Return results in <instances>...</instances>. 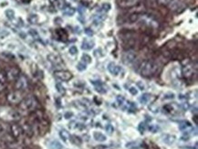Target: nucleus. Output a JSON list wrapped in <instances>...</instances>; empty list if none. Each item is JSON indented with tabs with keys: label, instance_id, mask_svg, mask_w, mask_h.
<instances>
[{
	"label": "nucleus",
	"instance_id": "obj_1",
	"mask_svg": "<svg viewBox=\"0 0 198 149\" xmlns=\"http://www.w3.org/2000/svg\"><path fill=\"white\" fill-rule=\"evenodd\" d=\"M158 66L153 61H144L141 66V74L144 77L153 76L157 71Z\"/></svg>",
	"mask_w": 198,
	"mask_h": 149
},
{
	"label": "nucleus",
	"instance_id": "obj_2",
	"mask_svg": "<svg viewBox=\"0 0 198 149\" xmlns=\"http://www.w3.org/2000/svg\"><path fill=\"white\" fill-rule=\"evenodd\" d=\"M37 107V102L33 96H28L19 103V110L22 112H31Z\"/></svg>",
	"mask_w": 198,
	"mask_h": 149
},
{
	"label": "nucleus",
	"instance_id": "obj_3",
	"mask_svg": "<svg viewBox=\"0 0 198 149\" xmlns=\"http://www.w3.org/2000/svg\"><path fill=\"white\" fill-rule=\"evenodd\" d=\"M7 99L8 101V103H12V104H18L23 100V97H22V94L20 93L19 91H16V92L9 93L7 94Z\"/></svg>",
	"mask_w": 198,
	"mask_h": 149
},
{
	"label": "nucleus",
	"instance_id": "obj_4",
	"mask_svg": "<svg viewBox=\"0 0 198 149\" xmlns=\"http://www.w3.org/2000/svg\"><path fill=\"white\" fill-rule=\"evenodd\" d=\"M54 76L61 82H68L72 79V74L67 71H54Z\"/></svg>",
	"mask_w": 198,
	"mask_h": 149
},
{
	"label": "nucleus",
	"instance_id": "obj_5",
	"mask_svg": "<svg viewBox=\"0 0 198 149\" xmlns=\"http://www.w3.org/2000/svg\"><path fill=\"white\" fill-rule=\"evenodd\" d=\"M135 59H136V54L134 52L128 51V52H125L123 56H122V61H123L124 64L130 65L135 61Z\"/></svg>",
	"mask_w": 198,
	"mask_h": 149
},
{
	"label": "nucleus",
	"instance_id": "obj_6",
	"mask_svg": "<svg viewBox=\"0 0 198 149\" xmlns=\"http://www.w3.org/2000/svg\"><path fill=\"white\" fill-rule=\"evenodd\" d=\"M16 89L18 90V91H21V90H24L28 86V81H26V79L25 76L21 75L18 76V78L17 79V82H16Z\"/></svg>",
	"mask_w": 198,
	"mask_h": 149
},
{
	"label": "nucleus",
	"instance_id": "obj_7",
	"mask_svg": "<svg viewBox=\"0 0 198 149\" xmlns=\"http://www.w3.org/2000/svg\"><path fill=\"white\" fill-rule=\"evenodd\" d=\"M7 79H8L9 81H14V80L18 79L19 76V70L17 67H12L6 73Z\"/></svg>",
	"mask_w": 198,
	"mask_h": 149
},
{
	"label": "nucleus",
	"instance_id": "obj_8",
	"mask_svg": "<svg viewBox=\"0 0 198 149\" xmlns=\"http://www.w3.org/2000/svg\"><path fill=\"white\" fill-rule=\"evenodd\" d=\"M10 131H11V134L15 138H18L23 133L22 127L18 124H13L10 127Z\"/></svg>",
	"mask_w": 198,
	"mask_h": 149
},
{
	"label": "nucleus",
	"instance_id": "obj_9",
	"mask_svg": "<svg viewBox=\"0 0 198 149\" xmlns=\"http://www.w3.org/2000/svg\"><path fill=\"white\" fill-rule=\"evenodd\" d=\"M108 71L111 74H112V75L117 76V75H119V73L121 71V66L117 65L116 63L111 62L108 65Z\"/></svg>",
	"mask_w": 198,
	"mask_h": 149
},
{
	"label": "nucleus",
	"instance_id": "obj_10",
	"mask_svg": "<svg viewBox=\"0 0 198 149\" xmlns=\"http://www.w3.org/2000/svg\"><path fill=\"white\" fill-rule=\"evenodd\" d=\"M94 45H95V43H94L93 40L85 39L82 41L81 49L84 50H92V48L94 47Z\"/></svg>",
	"mask_w": 198,
	"mask_h": 149
},
{
	"label": "nucleus",
	"instance_id": "obj_11",
	"mask_svg": "<svg viewBox=\"0 0 198 149\" xmlns=\"http://www.w3.org/2000/svg\"><path fill=\"white\" fill-rule=\"evenodd\" d=\"M47 60H49L52 64L54 65H60L62 62V60L60 56H58L56 54H50L47 55Z\"/></svg>",
	"mask_w": 198,
	"mask_h": 149
},
{
	"label": "nucleus",
	"instance_id": "obj_12",
	"mask_svg": "<svg viewBox=\"0 0 198 149\" xmlns=\"http://www.w3.org/2000/svg\"><path fill=\"white\" fill-rule=\"evenodd\" d=\"M162 139H163V142L164 144H166V145H168V146H171V145H173V144L175 142L176 137L174 135L166 134V135H164L162 136Z\"/></svg>",
	"mask_w": 198,
	"mask_h": 149
},
{
	"label": "nucleus",
	"instance_id": "obj_13",
	"mask_svg": "<svg viewBox=\"0 0 198 149\" xmlns=\"http://www.w3.org/2000/svg\"><path fill=\"white\" fill-rule=\"evenodd\" d=\"M56 35L58 39H60V41H66L68 39V33L64 29H58L56 30Z\"/></svg>",
	"mask_w": 198,
	"mask_h": 149
},
{
	"label": "nucleus",
	"instance_id": "obj_14",
	"mask_svg": "<svg viewBox=\"0 0 198 149\" xmlns=\"http://www.w3.org/2000/svg\"><path fill=\"white\" fill-rule=\"evenodd\" d=\"M182 72H183V75L185 78H189V77H191L193 75V74H194V69H193L191 66L187 65V66L183 68V71H182Z\"/></svg>",
	"mask_w": 198,
	"mask_h": 149
},
{
	"label": "nucleus",
	"instance_id": "obj_15",
	"mask_svg": "<svg viewBox=\"0 0 198 149\" xmlns=\"http://www.w3.org/2000/svg\"><path fill=\"white\" fill-rule=\"evenodd\" d=\"M58 135H60V139L64 142V143H68L69 138H71V135H69L68 132L65 129H62L60 131V133H58Z\"/></svg>",
	"mask_w": 198,
	"mask_h": 149
},
{
	"label": "nucleus",
	"instance_id": "obj_16",
	"mask_svg": "<svg viewBox=\"0 0 198 149\" xmlns=\"http://www.w3.org/2000/svg\"><path fill=\"white\" fill-rule=\"evenodd\" d=\"M179 129L181 131H188L192 129V125L187 121H181L179 122Z\"/></svg>",
	"mask_w": 198,
	"mask_h": 149
},
{
	"label": "nucleus",
	"instance_id": "obj_17",
	"mask_svg": "<svg viewBox=\"0 0 198 149\" xmlns=\"http://www.w3.org/2000/svg\"><path fill=\"white\" fill-rule=\"evenodd\" d=\"M93 137L96 141L98 142H104L107 140V137L100 132H94L93 133Z\"/></svg>",
	"mask_w": 198,
	"mask_h": 149
},
{
	"label": "nucleus",
	"instance_id": "obj_18",
	"mask_svg": "<svg viewBox=\"0 0 198 149\" xmlns=\"http://www.w3.org/2000/svg\"><path fill=\"white\" fill-rule=\"evenodd\" d=\"M75 12H76V9L71 7H66L65 8H63V11H62L63 15L68 16V17H71V16L75 14Z\"/></svg>",
	"mask_w": 198,
	"mask_h": 149
},
{
	"label": "nucleus",
	"instance_id": "obj_19",
	"mask_svg": "<svg viewBox=\"0 0 198 149\" xmlns=\"http://www.w3.org/2000/svg\"><path fill=\"white\" fill-rule=\"evenodd\" d=\"M138 0H121L120 5L122 7H132L137 3Z\"/></svg>",
	"mask_w": 198,
	"mask_h": 149
},
{
	"label": "nucleus",
	"instance_id": "obj_20",
	"mask_svg": "<svg viewBox=\"0 0 198 149\" xmlns=\"http://www.w3.org/2000/svg\"><path fill=\"white\" fill-rule=\"evenodd\" d=\"M150 99H151V94L149 93H143L142 96L140 97V99H139V101H140V103L142 104H146L148 103V102L150 101Z\"/></svg>",
	"mask_w": 198,
	"mask_h": 149
},
{
	"label": "nucleus",
	"instance_id": "obj_21",
	"mask_svg": "<svg viewBox=\"0 0 198 149\" xmlns=\"http://www.w3.org/2000/svg\"><path fill=\"white\" fill-rule=\"evenodd\" d=\"M163 109L166 111L167 114H173L174 112L175 111V103H173V104H166L163 107Z\"/></svg>",
	"mask_w": 198,
	"mask_h": 149
},
{
	"label": "nucleus",
	"instance_id": "obj_22",
	"mask_svg": "<svg viewBox=\"0 0 198 149\" xmlns=\"http://www.w3.org/2000/svg\"><path fill=\"white\" fill-rule=\"evenodd\" d=\"M81 61L83 63H85V64H90V63H92V57H90L89 54H86V53L81 56Z\"/></svg>",
	"mask_w": 198,
	"mask_h": 149
},
{
	"label": "nucleus",
	"instance_id": "obj_23",
	"mask_svg": "<svg viewBox=\"0 0 198 149\" xmlns=\"http://www.w3.org/2000/svg\"><path fill=\"white\" fill-rule=\"evenodd\" d=\"M50 148L51 149H63L61 144L60 142H58L57 140H54L50 143Z\"/></svg>",
	"mask_w": 198,
	"mask_h": 149
},
{
	"label": "nucleus",
	"instance_id": "obj_24",
	"mask_svg": "<svg viewBox=\"0 0 198 149\" xmlns=\"http://www.w3.org/2000/svg\"><path fill=\"white\" fill-rule=\"evenodd\" d=\"M56 89H57V91H58V93H60V94H65L66 93V89L64 88L63 85L61 83H60V82L56 83Z\"/></svg>",
	"mask_w": 198,
	"mask_h": 149
},
{
	"label": "nucleus",
	"instance_id": "obj_25",
	"mask_svg": "<svg viewBox=\"0 0 198 149\" xmlns=\"http://www.w3.org/2000/svg\"><path fill=\"white\" fill-rule=\"evenodd\" d=\"M5 14H6V17L9 19V20H13L15 18V12L14 10L12 9H7L6 10V12H5Z\"/></svg>",
	"mask_w": 198,
	"mask_h": 149
},
{
	"label": "nucleus",
	"instance_id": "obj_26",
	"mask_svg": "<svg viewBox=\"0 0 198 149\" xmlns=\"http://www.w3.org/2000/svg\"><path fill=\"white\" fill-rule=\"evenodd\" d=\"M37 20H39V18H37V16L35 14H32L28 17V21L31 24H36L37 22Z\"/></svg>",
	"mask_w": 198,
	"mask_h": 149
},
{
	"label": "nucleus",
	"instance_id": "obj_27",
	"mask_svg": "<svg viewBox=\"0 0 198 149\" xmlns=\"http://www.w3.org/2000/svg\"><path fill=\"white\" fill-rule=\"evenodd\" d=\"M7 81V75L4 71L0 70V83H4Z\"/></svg>",
	"mask_w": 198,
	"mask_h": 149
},
{
	"label": "nucleus",
	"instance_id": "obj_28",
	"mask_svg": "<svg viewBox=\"0 0 198 149\" xmlns=\"http://www.w3.org/2000/svg\"><path fill=\"white\" fill-rule=\"evenodd\" d=\"M77 70L79 71H84L86 70V64L83 62H79L77 64Z\"/></svg>",
	"mask_w": 198,
	"mask_h": 149
},
{
	"label": "nucleus",
	"instance_id": "obj_29",
	"mask_svg": "<svg viewBox=\"0 0 198 149\" xmlns=\"http://www.w3.org/2000/svg\"><path fill=\"white\" fill-rule=\"evenodd\" d=\"M105 131L108 133V134H110V135H111L112 133L114 132V127L112 126L111 124H109V125H107L106 126H105Z\"/></svg>",
	"mask_w": 198,
	"mask_h": 149
},
{
	"label": "nucleus",
	"instance_id": "obj_30",
	"mask_svg": "<svg viewBox=\"0 0 198 149\" xmlns=\"http://www.w3.org/2000/svg\"><path fill=\"white\" fill-rule=\"evenodd\" d=\"M96 92L103 94L107 93V90L103 87V84H102V85H100V86H96Z\"/></svg>",
	"mask_w": 198,
	"mask_h": 149
},
{
	"label": "nucleus",
	"instance_id": "obj_31",
	"mask_svg": "<svg viewBox=\"0 0 198 149\" xmlns=\"http://www.w3.org/2000/svg\"><path fill=\"white\" fill-rule=\"evenodd\" d=\"M68 52H69V54H71V55H76V54H78V49H77V47H76V46H71V47L68 49Z\"/></svg>",
	"mask_w": 198,
	"mask_h": 149
},
{
	"label": "nucleus",
	"instance_id": "obj_32",
	"mask_svg": "<svg viewBox=\"0 0 198 149\" xmlns=\"http://www.w3.org/2000/svg\"><path fill=\"white\" fill-rule=\"evenodd\" d=\"M139 131H140L141 134H143L144 132H145V129H146V125L145 123H140V125H139V127H138Z\"/></svg>",
	"mask_w": 198,
	"mask_h": 149
},
{
	"label": "nucleus",
	"instance_id": "obj_33",
	"mask_svg": "<svg viewBox=\"0 0 198 149\" xmlns=\"http://www.w3.org/2000/svg\"><path fill=\"white\" fill-rule=\"evenodd\" d=\"M117 102H118V103H119V105H123V103H124V102H125V99H124V97L123 96H121V95H118L117 96Z\"/></svg>",
	"mask_w": 198,
	"mask_h": 149
},
{
	"label": "nucleus",
	"instance_id": "obj_34",
	"mask_svg": "<svg viewBox=\"0 0 198 149\" xmlns=\"http://www.w3.org/2000/svg\"><path fill=\"white\" fill-rule=\"evenodd\" d=\"M110 9H111V5L109 3L103 4L102 6H101V10L104 11V12H108Z\"/></svg>",
	"mask_w": 198,
	"mask_h": 149
},
{
	"label": "nucleus",
	"instance_id": "obj_35",
	"mask_svg": "<svg viewBox=\"0 0 198 149\" xmlns=\"http://www.w3.org/2000/svg\"><path fill=\"white\" fill-rule=\"evenodd\" d=\"M73 116H74V114L72 113V112H66L65 114H64V118L68 120V119H71Z\"/></svg>",
	"mask_w": 198,
	"mask_h": 149
},
{
	"label": "nucleus",
	"instance_id": "obj_36",
	"mask_svg": "<svg viewBox=\"0 0 198 149\" xmlns=\"http://www.w3.org/2000/svg\"><path fill=\"white\" fill-rule=\"evenodd\" d=\"M29 34L33 37V38H37L39 34H37V31L36 29H29Z\"/></svg>",
	"mask_w": 198,
	"mask_h": 149
},
{
	"label": "nucleus",
	"instance_id": "obj_37",
	"mask_svg": "<svg viewBox=\"0 0 198 149\" xmlns=\"http://www.w3.org/2000/svg\"><path fill=\"white\" fill-rule=\"evenodd\" d=\"M129 92L132 95H137L138 94V90L135 87H131L129 89Z\"/></svg>",
	"mask_w": 198,
	"mask_h": 149
},
{
	"label": "nucleus",
	"instance_id": "obj_38",
	"mask_svg": "<svg viewBox=\"0 0 198 149\" xmlns=\"http://www.w3.org/2000/svg\"><path fill=\"white\" fill-rule=\"evenodd\" d=\"M85 33H86L90 37H92L93 35V32H92V29H85Z\"/></svg>",
	"mask_w": 198,
	"mask_h": 149
},
{
	"label": "nucleus",
	"instance_id": "obj_39",
	"mask_svg": "<svg viewBox=\"0 0 198 149\" xmlns=\"http://www.w3.org/2000/svg\"><path fill=\"white\" fill-rule=\"evenodd\" d=\"M174 93H169V94H165L164 95V99H173L174 98Z\"/></svg>",
	"mask_w": 198,
	"mask_h": 149
},
{
	"label": "nucleus",
	"instance_id": "obj_40",
	"mask_svg": "<svg viewBox=\"0 0 198 149\" xmlns=\"http://www.w3.org/2000/svg\"><path fill=\"white\" fill-rule=\"evenodd\" d=\"M50 2H51L52 5H54V6H55L56 7L60 6V2H58V0H50Z\"/></svg>",
	"mask_w": 198,
	"mask_h": 149
},
{
	"label": "nucleus",
	"instance_id": "obj_41",
	"mask_svg": "<svg viewBox=\"0 0 198 149\" xmlns=\"http://www.w3.org/2000/svg\"><path fill=\"white\" fill-rule=\"evenodd\" d=\"M159 3H161L163 5H168L170 2H171V0H158Z\"/></svg>",
	"mask_w": 198,
	"mask_h": 149
},
{
	"label": "nucleus",
	"instance_id": "obj_42",
	"mask_svg": "<svg viewBox=\"0 0 198 149\" xmlns=\"http://www.w3.org/2000/svg\"><path fill=\"white\" fill-rule=\"evenodd\" d=\"M138 86H139V87H140V88H141L142 90H144V88H145V86H144V85H143V84H142V85L141 84V82H138Z\"/></svg>",
	"mask_w": 198,
	"mask_h": 149
},
{
	"label": "nucleus",
	"instance_id": "obj_43",
	"mask_svg": "<svg viewBox=\"0 0 198 149\" xmlns=\"http://www.w3.org/2000/svg\"><path fill=\"white\" fill-rule=\"evenodd\" d=\"M21 3H24V4H28L30 2V0H19Z\"/></svg>",
	"mask_w": 198,
	"mask_h": 149
},
{
	"label": "nucleus",
	"instance_id": "obj_44",
	"mask_svg": "<svg viewBox=\"0 0 198 149\" xmlns=\"http://www.w3.org/2000/svg\"><path fill=\"white\" fill-rule=\"evenodd\" d=\"M5 89V86H4V83H0V93H1L3 90Z\"/></svg>",
	"mask_w": 198,
	"mask_h": 149
},
{
	"label": "nucleus",
	"instance_id": "obj_45",
	"mask_svg": "<svg viewBox=\"0 0 198 149\" xmlns=\"http://www.w3.org/2000/svg\"><path fill=\"white\" fill-rule=\"evenodd\" d=\"M132 149H139V148H138V147H132Z\"/></svg>",
	"mask_w": 198,
	"mask_h": 149
},
{
	"label": "nucleus",
	"instance_id": "obj_46",
	"mask_svg": "<svg viewBox=\"0 0 198 149\" xmlns=\"http://www.w3.org/2000/svg\"><path fill=\"white\" fill-rule=\"evenodd\" d=\"M73 1H76V0H73Z\"/></svg>",
	"mask_w": 198,
	"mask_h": 149
}]
</instances>
